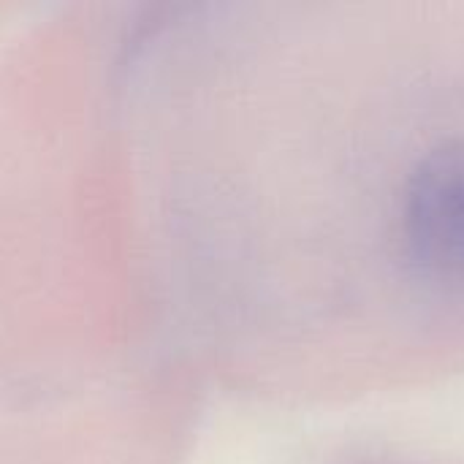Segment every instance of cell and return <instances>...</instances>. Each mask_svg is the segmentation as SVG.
<instances>
[{
  "instance_id": "cell-1",
  "label": "cell",
  "mask_w": 464,
  "mask_h": 464,
  "mask_svg": "<svg viewBox=\"0 0 464 464\" xmlns=\"http://www.w3.org/2000/svg\"><path fill=\"white\" fill-rule=\"evenodd\" d=\"M408 237L427 269L464 280V139L430 152L416 169Z\"/></svg>"
}]
</instances>
